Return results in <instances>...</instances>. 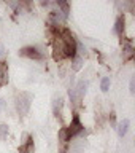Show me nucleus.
<instances>
[{
  "instance_id": "obj_1",
  "label": "nucleus",
  "mask_w": 135,
  "mask_h": 153,
  "mask_svg": "<svg viewBox=\"0 0 135 153\" xmlns=\"http://www.w3.org/2000/svg\"><path fill=\"white\" fill-rule=\"evenodd\" d=\"M60 37H62V43H64V56L65 57H75L76 56V40L75 37L72 35L70 30H67V29H64V30L60 32Z\"/></svg>"
},
{
  "instance_id": "obj_2",
  "label": "nucleus",
  "mask_w": 135,
  "mask_h": 153,
  "mask_svg": "<svg viewBox=\"0 0 135 153\" xmlns=\"http://www.w3.org/2000/svg\"><path fill=\"white\" fill-rule=\"evenodd\" d=\"M84 131V126L81 124V120L78 115H73V118H72V124L69 128L65 129V134H67V140H70L72 137L78 136V134H83Z\"/></svg>"
},
{
  "instance_id": "obj_3",
  "label": "nucleus",
  "mask_w": 135,
  "mask_h": 153,
  "mask_svg": "<svg viewBox=\"0 0 135 153\" xmlns=\"http://www.w3.org/2000/svg\"><path fill=\"white\" fill-rule=\"evenodd\" d=\"M52 51H54V59L59 61V59H64V43H62V37H60V32L54 35V40H52Z\"/></svg>"
},
{
  "instance_id": "obj_4",
  "label": "nucleus",
  "mask_w": 135,
  "mask_h": 153,
  "mask_svg": "<svg viewBox=\"0 0 135 153\" xmlns=\"http://www.w3.org/2000/svg\"><path fill=\"white\" fill-rule=\"evenodd\" d=\"M19 56H24V57H29V59H33V61H41L43 57V53H40L35 46H26L19 51Z\"/></svg>"
},
{
  "instance_id": "obj_5",
  "label": "nucleus",
  "mask_w": 135,
  "mask_h": 153,
  "mask_svg": "<svg viewBox=\"0 0 135 153\" xmlns=\"http://www.w3.org/2000/svg\"><path fill=\"white\" fill-rule=\"evenodd\" d=\"M30 102H32V94L29 93H21V96L18 97V108L21 113H27L30 108Z\"/></svg>"
},
{
  "instance_id": "obj_6",
  "label": "nucleus",
  "mask_w": 135,
  "mask_h": 153,
  "mask_svg": "<svg viewBox=\"0 0 135 153\" xmlns=\"http://www.w3.org/2000/svg\"><path fill=\"white\" fill-rule=\"evenodd\" d=\"M8 83V62L0 61V86H5Z\"/></svg>"
},
{
  "instance_id": "obj_7",
  "label": "nucleus",
  "mask_w": 135,
  "mask_h": 153,
  "mask_svg": "<svg viewBox=\"0 0 135 153\" xmlns=\"http://www.w3.org/2000/svg\"><path fill=\"white\" fill-rule=\"evenodd\" d=\"M129 126H131V121H129L127 118H124L122 121H119V124H118V136H119V137H124V136H126Z\"/></svg>"
},
{
  "instance_id": "obj_8",
  "label": "nucleus",
  "mask_w": 135,
  "mask_h": 153,
  "mask_svg": "<svg viewBox=\"0 0 135 153\" xmlns=\"http://www.w3.org/2000/svg\"><path fill=\"white\" fill-rule=\"evenodd\" d=\"M56 3L59 5V8L62 10V14H64V18H67V16H69V13H70L69 0H56Z\"/></svg>"
},
{
  "instance_id": "obj_9",
  "label": "nucleus",
  "mask_w": 135,
  "mask_h": 153,
  "mask_svg": "<svg viewBox=\"0 0 135 153\" xmlns=\"http://www.w3.org/2000/svg\"><path fill=\"white\" fill-rule=\"evenodd\" d=\"M122 29H124V16H119V18L116 19V27H114V32L121 35V33H122Z\"/></svg>"
},
{
  "instance_id": "obj_10",
  "label": "nucleus",
  "mask_w": 135,
  "mask_h": 153,
  "mask_svg": "<svg viewBox=\"0 0 135 153\" xmlns=\"http://www.w3.org/2000/svg\"><path fill=\"white\" fill-rule=\"evenodd\" d=\"M24 148H26L27 153H35V145H33V139L32 137L27 139V142L24 143Z\"/></svg>"
},
{
  "instance_id": "obj_11",
  "label": "nucleus",
  "mask_w": 135,
  "mask_h": 153,
  "mask_svg": "<svg viewBox=\"0 0 135 153\" xmlns=\"http://www.w3.org/2000/svg\"><path fill=\"white\" fill-rule=\"evenodd\" d=\"M108 88H110V78H108V76H103V78H102V83H100V89H102L103 93H107Z\"/></svg>"
},
{
  "instance_id": "obj_12",
  "label": "nucleus",
  "mask_w": 135,
  "mask_h": 153,
  "mask_svg": "<svg viewBox=\"0 0 135 153\" xmlns=\"http://www.w3.org/2000/svg\"><path fill=\"white\" fill-rule=\"evenodd\" d=\"M8 136V126L7 124H0V140H5Z\"/></svg>"
},
{
  "instance_id": "obj_13",
  "label": "nucleus",
  "mask_w": 135,
  "mask_h": 153,
  "mask_svg": "<svg viewBox=\"0 0 135 153\" xmlns=\"http://www.w3.org/2000/svg\"><path fill=\"white\" fill-rule=\"evenodd\" d=\"M19 5H22V7H26V8H30L32 0H19Z\"/></svg>"
},
{
  "instance_id": "obj_14",
  "label": "nucleus",
  "mask_w": 135,
  "mask_h": 153,
  "mask_svg": "<svg viewBox=\"0 0 135 153\" xmlns=\"http://www.w3.org/2000/svg\"><path fill=\"white\" fill-rule=\"evenodd\" d=\"M5 56V48H3V45L0 43V61H2V57Z\"/></svg>"
},
{
  "instance_id": "obj_15",
  "label": "nucleus",
  "mask_w": 135,
  "mask_h": 153,
  "mask_svg": "<svg viewBox=\"0 0 135 153\" xmlns=\"http://www.w3.org/2000/svg\"><path fill=\"white\" fill-rule=\"evenodd\" d=\"M19 153H27V152H26V148H24V145L19 147Z\"/></svg>"
},
{
  "instance_id": "obj_16",
  "label": "nucleus",
  "mask_w": 135,
  "mask_h": 153,
  "mask_svg": "<svg viewBox=\"0 0 135 153\" xmlns=\"http://www.w3.org/2000/svg\"><path fill=\"white\" fill-rule=\"evenodd\" d=\"M134 91H135V89H134V78H132V80H131V93H134Z\"/></svg>"
},
{
  "instance_id": "obj_17",
  "label": "nucleus",
  "mask_w": 135,
  "mask_h": 153,
  "mask_svg": "<svg viewBox=\"0 0 135 153\" xmlns=\"http://www.w3.org/2000/svg\"><path fill=\"white\" fill-rule=\"evenodd\" d=\"M0 107H3V100L2 99H0Z\"/></svg>"
},
{
  "instance_id": "obj_18",
  "label": "nucleus",
  "mask_w": 135,
  "mask_h": 153,
  "mask_svg": "<svg viewBox=\"0 0 135 153\" xmlns=\"http://www.w3.org/2000/svg\"><path fill=\"white\" fill-rule=\"evenodd\" d=\"M127 2H131V0H127Z\"/></svg>"
}]
</instances>
